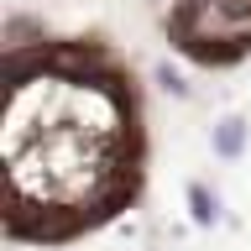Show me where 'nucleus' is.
<instances>
[{"label":"nucleus","mask_w":251,"mask_h":251,"mask_svg":"<svg viewBox=\"0 0 251 251\" xmlns=\"http://www.w3.org/2000/svg\"><path fill=\"white\" fill-rule=\"evenodd\" d=\"M141 162L136 89L89 47L16 58L5 94V194L21 230L63 235L115 215Z\"/></svg>","instance_id":"f257e3e1"}]
</instances>
